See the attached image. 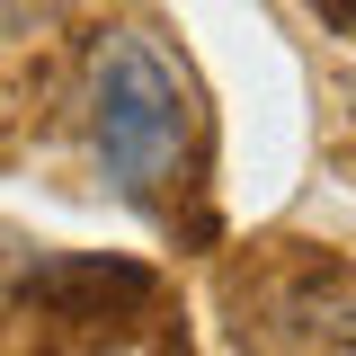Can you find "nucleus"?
I'll use <instances>...</instances> for the list:
<instances>
[{
  "label": "nucleus",
  "instance_id": "nucleus-1",
  "mask_svg": "<svg viewBox=\"0 0 356 356\" xmlns=\"http://www.w3.org/2000/svg\"><path fill=\"white\" fill-rule=\"evenodd\" d=\"M81 107H89L98 178L125 205H161L178 161H187V81L170 72V54L143 36V27H107V36L89 44Z\"/></svg>",
  "mask_w": 356,
  "mask_h": 356
},
{
  "label": "nucleus",
  "instance_id": "nucleus-2",
  "mask_svg": "<svg viewBox=\"0 0 356 356\" xmlns=\"http://www.w3.org/2000/svg\"><path fill=\"white\" fill-rule=\"evenodd\" d=\"M161 294V276L134 259H89V250H63V259H36L18 276V303H36L44 321H125Z\"/></svg>",
  "mask_w": 356,
  "mask_h": 356
}]
</instances>
